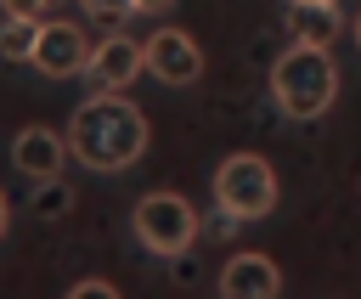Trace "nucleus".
I'll return each instance as SVG.
<instances>
[{
  "mask_svg": "<svg viewBox=\"0 0 361 299\" xmlns=\"http://www.w3.org/2000/svg\"><path fill=\"white\" fill-rule=\"evenodd\" d=\"M68 299H118V288H113V282H102V276H85V282H73V288H68Z\"/></svg>",
  "mask_w": 361,
  "mask_h": 299,
  "instance_id": "nucleus-14",
  "label": "nucleus"
},
{
  "mask_svg": "<svg viewBox=\"0 0 361 299\" xmlns=\"http://www.w3.org/2000/svg\"><path fill=\"white\" fill-rule=\"evenodd\" d=\"M355 45H361V17H355Z\"/></svg>",
  "mask_w": 361,
  "mask_h": 299,
  "instance_id": "nucleus-18",
  "label": "nucleus"
},
{
  "mask_svg": "<svg viewBox=\"0 0 361 299\" xmlns=\"http://www.w3.org/2000/svg\"><path fill=\"white\" fill-rule=\"evenodd\" d=\"M271 96H276L282 118H293V124L322 118L333 107V96H338V68H333L327 45H299L293 39L271 68Z\"/></svg>",
  "mask_w": 361,
  "mask_h": 299,
  "instance_id": "nucleus-2",
  "label": "nucleus"
},
{
  "mask_svg": "<svg viewBox=\"0 0 361 299\" xmlns=\"http://www.w3.org/2000/svg\"><path fill=\"white\" fill-rule=\"evenodd\" d=\"M175 0H135V11H169Z\"/></svg>",
  "mask_w": 361,
  "mask_h": 299,
  "instance_id": "nucleus-16",
  "label": "nucleus"
},
{
  "mask_svg": "<svg viewBox=\"0 0 361 299\" xmlns=\"http://www.w3.org/2000/svg\"><path fill=\"white\" fill-rule=\"evenodd\" d=\"M62 158H68V141H62L56 130H45V124L17 130V141H11V169H23L28 181H51V175H62Z\"/></svg>",
  "mask_w": 361,
  "mask_h": 299,
  "instance_id": "nucleus-9",
  "label": "nucleus"
},
{
  "mask_svg": "<svg viewBox=\"0 0 361 299\" xmlns=\"http://www.w3.org/2000/svg\"><path fill=\"white\" fill-rule=\"evenodd\" d=\"M288 28L299 45H333L338 34V6H322V0H288Z\"/></svg>",
  "mask_w": 361,
  "mask_h": 299,
  "instance_id": "nucleus-10",
  "label": "nucleus"
},
{
  "mask_svg": "<svg viewBox=\"0 0 361 299\" xmlns=\"http://www.w3.org/2000/svg\"><path fill=\"white\" fill-rule=\"evenodd\" d=\"M28 209H34L39 220H62V214L73 209V186H68L62 175H51V181H34V192H28Z\"/></svg>",
  "mask_w": 361,
  "mask_h": 299,
  "instance_id": "nucleus-12",
  "label": "nucleus"
},
{
  "mask_svg": "<svg viewBox=\"0 0 361 299\" xmlns=\"http://www.w3.org/2000/svg\"><path fill=\"white\" fill-rule=\"evenodd\" d=\"M34 68H39L45 79L85 73V68H90V45H85L79 23H39V39H34Z\"/></svg>",
  "mask_w": 361,
  "mask_h": 299,
  "instance_id": "nucleus-6",
  "label": "nucleus"
},
{
  "mask_svg": "<svg viewBox=\"0 0 361 299\" xmlns=\"http://www.w3.org/2000/svg\"><path fill=\"white\" fill-rule=\"evenodd\" d=\"M90 17H102V23H124L130 11H135V0H79Z\"/></svg>",
  "mask_w": 361,
  "mask_h": 299,
  "instance_id": "nucleus-13",
  "label": "nucleus"
},
{
  "mask_svg": "<svg viewBox=\"0 0 361 299\" xmlns=\"http://www.w3.org/2000/svg\"><path fill=\"white\" fill-rule=\"evenodd\" d=\"M135 73H147V56H141V45L135 39H124V34H107L96 51H90V79H96V90H130L135 85Z\"/></svg>",
  "mask_w": 361,
  "mask_h": 299,
  "instance_id": "nucleus-7",
  "label": "nucleus"
},
{
  "mask_svg": "<svg viewBox=\"0 0 361 299\" xmlns=\"http://www.w3.org/2000/svg\"><path fill=\"white\" fill-rule=\"evenodd\" d=\"M68 152L85 169H102V175L130 169L147 152V113L130 96H118V90H96L68 118Z\"/></svg>",
  "mask_w": 361,
  "mask_h": 299,
  "instance_id": "nucleus-1",
  "label": "nucleus"
},
{
  "mask_svg": "<svg viewBox=\"0 0 361 299\" xmlns=\"http://www.w3.org/2000/svg\"><path fill=\"white\" fill-rule=\"evenodd\" d=\"M322 6H338V0H322Z\"/></svg>",
  "mask_w": 361,
  "mask_h": 299,
  "instance_id": "nucleus-19",
  "label": "nucleus"
},
{
  "mask_svg": "<svg viewBox=\"0 0 361 299\" xmlns=\"http://www.w3.org/2000/svg\"><path fill=\"white\" fill-rule=\"evenodd\" d=\"M135 243L164 260H180L197 243V209L180 192H147L135 203Z\"/></svg>",
  "mask_w": 361,
  "mask_h": 299,
  "instance_id": "nucleus-4",
  "label": "nucleus"
},
{
  "mask_svg": "<svg viewBox=\"0 0 361 299\" xmlns=\"http://www.w3.org/2000/svg\"><path fill=\"white\" fill-rule=\"evenodd\" d=\"M34 39H39V17H6L0 23V56L6 62H34Z\"/></svg>",
  "mask_w": 361,
  "mask_h": 299,
  "instance_id": "nucleus-11",
  "label": "nucleus"
},
{
  "mask_svg": "<svg viewBox=\"0 0 361 299\" xmlns=\"http://www.w3.org/2000/svg\"><path fill=\"white\" fill-rule=\"evenodd\" d=\"M51 6H62V0H0V11H6V17H39V23H45V11H51Z\"/></svg>",
  "mask_w": 361,
  "mask_h": 299,
  "instance_id": "nucleus-15",
  "label": "nucleus"
},
{
  "mask_svg": "<svg viewBox=\"0 0 361 299\" xmlns=\"http://www.w3.org/2000/svg\"><path fill=\"white\" fill-rule=\"evenodd\" d=\"M141 56H147V73L164 85H197L203 79V45L186 28H152Z\"/></svg>",
  "mask_w": 361,
  "mask_h": 299,
  "instance_id": "nucleus-5",
  "label": "nucleus"
},
{
  "mask_svg": "<svg viewBox=\"0 0 361 299\" xmlns=\"http://www.w3.org/2000/svg\"><path fill=\"white\" fill-rule=\"evenodd\" d=\"M209 192H214L220 214H231V220H265L276 209V169L259 152H231V158H220Z\"/></svg>",
  "mask_w": 361,
  "mask_h": 299,
  "instance_id": "nucleus-3",
  "label": "nucleus"
},
{
  "mask_svg": "<svg viewBox=\"0 0 361 299\" xmlns=\"http://www.w3.org/2000/svg\"><path fill=\"white\" fill-rule=\"evenodd\" d=\"M6 226H11V203H6V192H0V237H6Z\"/></svg>",
  "mask_w": 361,
  "mask_h": 299,
  "instance_id": "nucleus-17",
  "label": "nucleus"
},
{
  "mask_svg": "<svg viewBox=\"0 0 361 299\" xmlns=\"http://www.w3.org/2000/svg\"><path fill=\"white\" fill-rule=\"evenodd\" d=\"M282 293V271L271 254H237L220 271V299H276Z\"/></svg>",
  "mask_w": 361,
  "mask_h": 299,
  "instance_id": "nucleus-8",
  "label": "nucleus"
}]
</instances>
